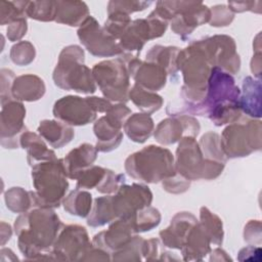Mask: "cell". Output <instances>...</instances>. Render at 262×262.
<instances>
[{
    "instance_id": "8fae6325",
    "label": "cell",
    "mask_w": 262,
    "mask_h": 262,
    "mask_svg": "<svg viewBox=\"0 0 262 262\" xmlns=\"http://www.w3.org/2000/svg\"><path fill=\"white\" fill-rule=\"evenodd\" d=\"M78 37L86 49L95 56L108 57L123 53L117 40L110 36L91 15L80 26Z\"/></svg>"
},
{
    "instance_id": "44dd1931",
    "label": "cell",
    "mask_w": 262,
    "mask_h": 262,
    "mask_svg": "<svg viewBox=\"0 0 262 262\" xmlns=\"http://www.w3.org/2000/svg\"><path fill=\"white\" fill-rule=\"evenodd\" d=\"M96 157V147L89 143H83L72 149L62 160L67 176L71 179H78L83 171L92 166Z\"/></svg>"
},
{
    "instance_id": "7dc6e473",
    "label": "cell",
    "mask_w": 262,
    "mask_h": 262,
    "mask_svg": "<svg viewBox=\"0 0 262 262\" xmlns=\"http://www.w3.org/2000/svg\"><path fill=\"white\" fill-rule=\"evenodd\" d=\"M27 18L17 20L11 25L8 26L7 28V38L14 42V41H18L19 39H21L26 33H27Z\"/></svg>"
},
{
    "instance_id": "7402d4cb",
    "label": "cell",
    "mask_w": 262,
    "mask_h": 262,
    "mask_svg": "<svg viewBox=\"0 0 262 262\" xmlns=\"http://www.w3.org/2000/svg\"><path fill=\"white\" fill-rule=\"evenodd\" d=\"M211 239L205 228L196 222L188 231L181 248L184 260H201L210 251Z\"/></svg>"
},
{
    "instance_id": "7bdbcfd3",
    "label": "cell",
    "mask_w": 262,
    "mask_h": 262,
    "mask_svg": "<svg viewBox=\"0 0 262 262\" xmlns=\"http://www.w3.org/2000/svg\"><path fill=\"white\" fill-rule=\"evenodd\" d=\"M130 114H131V111L125 104L120 103V104L112 105L111 108L106 112V115L104 116V118L111 125H113L118 129H121L124 126Z\"/></svg>"
},
{
    "instance_id": "5bb4252c",
    "label": "cell",
    "mask_w": 262,
    "mask_h": 262,
    "mask_svg": "<svg viewBox=\"0 0 262 262\" xmlns=\"http://www.w3.org/2000/svg\"><path fill=\"white\" fill-rule=\"evenodd\" d=\"M96 114L86 97L63 96L53 106L54 117L69 126L87 125L95 120Z\"/></svg>"
},
{
    "instance_id": "cb8c5ba5",
    "label": "cell",
    "mask_w": 262,
    "mask_h": 262,
    "mask_svg": "<svg viewBox=\"0 0 262 262\" xmlns=\"http://www.w3.org/2000/svg\"><path fill=\"white\" fill-rule=\"evenodd\" d=\"M19 145L23 148L27 149V159L29 165L31 166H34L38 163L56 159L55 152L47 147L45 142L42 140L41 136L28 130L20 135Z\"/></svg>"
},
{
    "instance_id": "5b68a950",
    "label": "cell",
    "mask_w": 262,
    "mask_h": 262,
    "mask_svg": "<svg viewBox=\"0 0 262 262\" xmlns=\"http://www.w3.org/2000/svg\"><path fill=\"white\" fill-rule=\"evenodd\" d=\"M84 51L80 46L71 45L62 49L53 72L56 86L80 93H93L96 84L92 71L84 62Z\"/></svg>"
},
{
    "instance_id": "d4e9b609",
    "label": "cell",
    "mask_w": 262,
    "mask_h": 262,
    "mask_svg": "<svg viewBox=\"0 0 262 262\" xmlns=\"http://www.w3.org/2000/svg\"><path fill=\"white\" fill-rule=\"evenodd\" d=\"M38 132L52 147L60 148L68 144L75 133L71 126L61 121L44 120L40 122Z\"/></svg>"
},
{
    "instance_id": "ffe728a7",
    "label": "cell",
    "mask_w": 262,
    "mask_h": 262,
    "mask_svg": "<svg viewBox=\"0 0 262 262\" xmlns=\"http://www.w3.org/2000/svg\"><path fill=\"white\" fill-rule=\"evenodd\" d=\"M198 222L196 218L188 212H179L171 220V224L160 232L166 247L181 250L190 228Z\"/></svg>"
},
{
    "instance_id": "d6a6232c",
    "label": "cell",
    "mask_w": 262,
    "mask_h": 262,
    "mask_svg": "<svg viewBox=\"0 0 262 262\" xmlns=\"http://www.w3.org/2000/svg\"><path fill=\"white\" fill-rule=\"evenodd\" d=\"M116 219L112 205V195L100 196L94 200V207L87 219V223L90 226L97 227L102 226Z\"/></svg>"
},
{
    "instance_id": "2e32d148",
    "label": "cell",
    "mask_w": 262,
    "mask_h": 262,
    "mask_svg": "<svg viewBox=\"0 0 262 262\" xmlns=\"http://www.w3.org/2000/svg\"><path fill=\"white\" fill-rule=\"evenodd\" d=\"M132 217L128 219L118 218L107 230L95 234L92 241L93 246L105 252L117 253L122 250L136 234Z\"/></svg>"
},
{
    "instance_id": "60d3db41",
    "label": "cell",
    "mask_w": 262,
    "mask_h": 262,
    "mask_svg": "<svg viewBox=\"0 0 262 262\" xmlns=\"http://www.w3.org/2000/svg\"><path fill=\"white\" fill-rule=\"evenodd\" d=\"M35 47L28 41H20L10 50V58L17 66H27L35 58Z\"/></svg>"
},
{
    "instance_id": "4dcf8cb0",
    "label": "cell",
    "mask_w": 262,
    "mask_h": 262,
    "mask_svg": "<svg viewBox=\"0 0 262 262\" xmlns=\"http://www.w3.org/2000/svg\"><path fill=\"white\" fill-rule=\"evenodd\" d=\"M129 98L144 114H152L161 108L163 99L157 93L143 89L138 85H134L129 92Z\"/></svg>"
},
{
    "instance_id": "603a6c76",
    "label": "cell",
    "mask_w": 262,
    "mask_h": 262,
    "mask_svg": "<svg viewBox=\"0 0 262 262\" xmlns=\"http://www.w3.org/2000/svg\"><path fill=\"white\" fill-rule=\"evenodd\" d=\"M45 93V84L41 78L35 75H21L15 77L11 94L14 100L35 101Z\"/></svg>"
},
{
    "instance_id": "ee69618b",
    "label": "cell",
    "mask_w": 262,
    "mask_h": 262,
    "mask_svg": "<svg viewBox=\"0 0 262 262\" xmlns=\"http://www.w3.org/2000/svg\"><path fill=\"white\" fill-rule=\"evenodd\" d=\"M210 11V25L213 27L228 26L234 17V13L226 5H215Z\"/></svg>"
},
{
    "instance_id": "52a82bcc",
    "label": "cell",
    "mask_w": 262,
    "mask_h": 262,
    "mask_svg": "<svg viewBox=\"0 0 262 262\" xmlns=\"http://www.w3.org/2000/svg\"><path fill=\"white\" fill-rule=\"evenodd\" d=\"M162 18L171 20L173 32L182 37L191 34L199 26L210 21L211 11L202 2L159 1L155 9Z\"/></svg>"
},
{
    "instance_id": "d6986e66",
    "label": "cell",
    "mask_w": 262,
    "mask_h": 262,
    "mask_svg": "<svg viewBox=\"0 0 262 262\" xmlns=\"http://www.w3.org/2000/svg\"><path fill=\"white\" fill-rule=\"evenodd\" d=\"M150 39H155L150 23L147 18L132 20L128 26L122 37L120 38L119 45L124 53L136 52L139 53L144 43Z\"/></svg>"
},
{
    "instance_id": "f1b7e54d",
    "label": "cell",
    "mask_w": 262,
    "mask_h": 262,
    "mask_svg": "<svg viewBox=\"0 0 262 262\" xmlns=\"http://www.w3.org/2000/svg\"><path fill=\"white\" fill-rule=\"evenodd\" d=\"M124 131L134 142L143 143L154 132V121L148 114H134L124 124Z\"/></svg>"
},
{
    "instance_id": "6da1fadb",
    "label": "cell",
    "mask_w": 262,
    "mask_h": 262,
    "mask_svg": "<svg viewBox=\"0 0 262 262\" xmlns=\"http://www.w3.org/2000/svg\"><path fill=\"white\" fill-rule=\"evenodd\" d=\"M63 224L51 208L37 207L23 213L14 222L18 248L29 259L53 247Z\"/></svg>"
},
{
    "instance_id": "30bf717a",
    "label": "cell",
    "mask_w": 262,
    "mask_h": 262,
    "mask_svg": "<svg viewBox=\"0 0 262 262\" xmlns=\"http://www.w3.org/2000/svg\"><path fill=\"white\" fill-rule=\"evenodd\" d=\"M194 42L204 52L210 66L217 67L228 74L238 72L241 59L235 51V43L232 38L216 35Z\"/></svg>"
},
{
    "instance_id": "74e56055",
    "label": "cell",
    "mask_w": 262,
    "mask_h": 262,
    "mask_svg": "<svg viewBox=\"0 0 262 262\" xmlns=\"http://www.w3.org/2000/svg\"><path fill=\"white\" fill-rule=\"evenodd\" d=\"M200 147L203 150V155L205 159L218 161V162H225L226 156L224 155L221 143H220V136L217 133L208 132L201 138Z\"/></svg>"
},
{
    "instance_id": "83f0119b",
    "label": "cell",
    "mask_w": 262,
    "mask_h": 262,
    "mask_svg": "<svg viewBox=\"0 0 262 262\" xmlns=\"http://www.w3.org/2000/svg\"><path fill=\"white\" fill-rule=\"evenodd\" d=\"M93 130L97 137L96 149L99 151H111L117 148L122 141L123 133L121 132V129L111 125L104 116L96 121Z\"/></svg>"
},
{
    "instance_id": "9c48e42d",
    "label": "cell",
    "mask_w": 262,
    "mask_h": 262,
    "mask_svg": "<svg viewBox=\"0 0 262 262\" xmlns=\"http://www.w3.org/2000/svg\"><path fill=\"white\" fill-rule=\"evenodd\" d=\"M222 150L226 158H241L261 149V122L247 124L233 123L227 126L220 137Z\"/></svg>"
},
{
    "instance_id": "7c38bea8",
    "label": "cell",
    "mask_w": 262,
    "mask_h": 262,
    "mask_svg": "<svg viewBox=\"0 0 262 262\" xmlns=\"http://www.w3.org/2000/svg\"><path fill=\"white\" fill-rule=\"evenodd\" d=\"M116 192L115 195H112L116 218H131L137 211L150 206L152 201L151 191L142 184H121Z\"/></svg>"
},
{
    "instance_id": "8d00e7d4",
    "label": "cell",
    "mask_w": 262,
    "mask_h": 262,
    "mask_svg": "<svg viewBox=\"0 0 262 262\" xmlns=\"http://www.w3.org/2000/svg\"><path fill=\"white\" fill-rule=\"evenodd\" d=\"M56 1H29L27 6V16L42 20H55L56 16Z\"/></svg>"
},
{
    "instance_id": "277c9868",
    "label": "cell",
    "mask_w": 262,
    "mask_h": 262,
    "mask_svg": "<svg viewBox=\"0 0 262 262\" xmlns=\"http://www.w3.org/2000/svg\"><path fill=\"white\" fill-rule=\"evenodd\" d=\"M125 169L130 177L147 183L163 181L176 173L171 151L156 145L130 155L125 161Z\"/></svg>"
},
{
    "instance_id": "484cf974",
    "label": "cell",
    "mask_w": 262,
    "mask_h": 262,
    "mask_svg": "<svg viewBox=\"0 0 262 262\" xmlns=\"http://www.w3.org/2000/svg\"><path fill=\"white\" fill-rule=\"evenodd\" d=\"M55 21L71 27L81 26L89 16L88 6L83 1H56Z\"/></svg>"
},
{
    "instance_id": "7a4b0ae2",
    "label": "cell",
    "mask_w": 262,
    "mask_h": 262,
    "mask_svg": "<svg viewBox=\"0 0 262 262\" xmlns=\"http://www.w3.org/2000/svg\"><path fill=\"white\" fill-rule=\"evenodd\" d=\"M241 91L234 79L217 67L211 69L204 100L196 115L207 116L216 126L235 123L241 117L238 99Z\"/></svg>"
},
{
    "instance_id": "e0dca14e",
    "label": "cell",
    "mask_w": 262,
    "mask_h": 262,
    "mask_svg": "<svg viewBox=\"0 0 262 262\" xmlns=\"http://www.w3.org/2000/svg\"><path fill=\"white\" fill-rule=\"evenodd\" d=\"M200 131L199 122L190 116L168 118L160 122L155 131V138L161 144H172L182 138V135L195 137Z\"/></svg>"
},
{
    "instance_id": "f546056e",
    "label": "cell",
    "mask_w": 262,
    "mask_h": 262,
    "mask_svg": "<svg viewBox=\"0 0 262 262\" xmlns=\"http://www.w3.org/2000/svg\"><path fill=\"white\" fill-rule=\"evenodd\" d=\"M179 51L180 50L177 47H164L156 45L146 53V60L161 66L166 70L167 74L174 75L178 71L176 59Z\"/></svg>"
},
{
    "instance_id": "e575fe53",
    "label": "cell",
    "mask_w": 262,
    "mask_h": 262,
    "mask_svg": "<svg viewBox=\"0 0 262 262\" xmlns=\"http://www.w3.org/2000/svg\"><path fill=\"white\" fill-rule=\"evenodd\" d=\"M29 1H1L0 17L1 25H11L17 20L27 18V6Z\"/></svg>"
},
{
    "instance_id": "ab89813d",
    "label": "cell",
    "mask_w": 262,
    "mask_h": 262,
    "mask_svg": "<svg viewBox=\"0 0 262 262\" xmlns=\"http://www.w3.org/2000/svg\"><path fill=\"white\" fill-rule=\"evenodd\" d=\"M107 170L108 169L92 165L91 167L83 171L81 175L78 177L77 188L91 189L95 187L97 189L102 183V181L104 180Z\"/></svg>"
},
{
    "instance_id": "ac0fdd59",
    "label": "cell",
    "mask_w": 262,
    "mask_h": 262,
    "mask_svg": "<svg viewBox=\"0 0 262 262\" xmlns=\"http://www.w3.org/2000/svg\"><path fill=\"white\" fill-rule=\"evenodd\" d=\"M127 69L129 75L135 80V84L143 89L155 92L166 84V70L155 62L141 61L134 57L130 59Z\"/></svg>"
},
{
    "instance_id": "f35d334b",
    "label": "cell",
    "mask_w": 262,
    "mask_h": 262,
    "mask_svg": "<svg viewBox=\"0 0 262 262\" xmlns=\"http://www.w3.org/2000/svg\"><path fill=\"white\" fill-rule=\"evenodd\" d=\"M134 228L136 233L151 230L154 227L158 226L161 221V214L158 209L150 206L139 210L132 217Z\"/></svg>"
},
{
    "instance_id": "d590c367",
    "label": "cell",
    "mask_w": 262,
    "mask_h": 262,
    "mask_svg": "<svg viewBox=\"0 0 262 262\" xmlns=\"http://www.w3.org/2000/svg\"><path fill=\"white\" fill-rule=\"evenodd\" d=\"M200 223L203 225L205 230L210 236L211 243L215 245L222 244L223 239V230H222V221L220 218L209 211L208 208L202 207L200 211Z\"/></svg>"
},
{
    "instance_id": "1f68e13d",
    "label": "cell",
    "mask_w": 262,
    "mask_h": 262,
    "mask_svg": "<svg viewBox=\"0 0 262 262\" xmlns=\"http://www.w3.org/2000/svg\"><path fill=\"white\" fill-rule=\"evenodd\" d=\"M91 196L88 191L76 188L63 200V208L71 215L87 217L91 211Z\"/></svg>"
},
{
    "instance_id": "9a60e30c",
    "label": "cell",
    "mask_w": 262,
    "mask_h": 262,
    "mask_svg": "<svg viewBox=\"0 0 262 262\" xmlns=\"http://www.w3.org/2000/svg\"><path fill=\"white\" fill-rule=\"evenodd\" d=\"M26 108L21 102L11 100L2 104L1 111V144L6 148L18 146L20 135L27 131L24 125Z\"/></svg>"
},
{
    "instance_id": "4316f807",
    "label": "cell",
    "mask_w": 262,
    "mask_h": 262,
    "mask_svg": "<svg viewBox=\"0 0 262 262\" xmlns=\"http://www.w3.org/2000/svg\"><path fill=\"white\" fill-rule=\"evenodd\" d=\"M261 83L260 80H254L252 77H247L243 82V95L239 96L238 104L241 111H244L248 116L254 118L261 117L260 107Z\"/></svg>"
},
{
    "instance_id": "3957f363",
    "label": "cell",
    "mask_w": 262,
    "mask_h": 262,
    "mask_svg": "<svg viewBox=\"0 0 262 262\" xmlns=\"http://www.w3.org/2000/svg\"><path fill=\"white\" fill-rule=\"evenodd\" d=\"M32 179L35 191H31L34 208L59 207L69 182L62 160L55 159L33 166Z\"/></svg>"
},
{
    "instance_id": "8992f818",
    "label": "cell",
    "mask_w": 262,
    "mask_h": 262,
    "mask_svg": "<svg viewBox=\"0 0 262 262\" xmlns=\"http://www.w3.org/2000/svg\"><path fill=\"white\" fill-rule=\"evenodd\" d=\"M224 169V163L205 159L200 144L192 136H184L176 150L175 170L188 180L214 179Z\"/></svg>"
},
{
    "instance_id": "b9f144b4",
    "label": "cell",
    "mask_w": 262,
    "mask_h": 262,
    "mask_svg": "<svg viewBox=\"0 0 262 262\" xmlns=\"http://www.w3.org/2000/svg\"><path fill=\"white\" fill-rule=\"evenodd\" d=\"M150 4V1H110L107 5V12L110 13L113 11H120L130 15V13L145 9Z\"/></svg>"
},
{
    "instance_id": "bcb514c9",
    "label": "cell",
    "mask_w": 262,
    "mask_h": 262,
    "mask_svg": "<svg viewBox=\"0 0 262 262\" xmlns=\"http://www.w3.org/2000/svg\"><path fill=\"white\" fill-rule=\"evenodd\" d=\"M15 76L12 71L8 69L1 70V103L5 104L8 101L14 100L11 94V88Z\"/></svg>"
},
{
    "instance_id": "ba28073f",
    "label": "cell",
    "mask_w": 262,
    "mask_h": 262,
    "mask_svg": "<svg viewBox=\"0 0 262 262\" xmlns=\"http://www.w3.org/2000/svg\"><path fill=\"white\" fill-rule=\"evenodd\" d=\"M94 81L108 100L126 102L129 99V72L122 58L108 59L94 64Z\"/></svg>"
},
{
    "instance_id": "f6af8a7d",
    "label": "cell",
    "mask_w": 262,
    "mask_h": 262,
    "mask_svg": "<svg viewBox=\"0 0 262 262\" xmlns=\"http://www.w3.org/2000/svg\"><path fill=\"white\" fill-rule=\"evenodd\" d=\"M189 184H190V180L184 178L177 172L173 176L163 180V187L165 188V190L171 193L184 192L188 189Z\"/></svg>"
},
{
    "instance_id": "c3c4849f",
    "label": "cell",
    "mask_w": 262,
    "mask_h": 262,
    "mask_svg": "<svg viewBox=\"0 0 262 262\" xmlns=\"http://www.w3.org/2000/svg\"><path fill=\"white\" fill-rule=\"evenodd\" d=\"M86 98H87L88 102L90 103V105L92 106V108L96 113H106L112 106V103L106 98L104 99V98L96 97V96H91V97L89 96Z\"/></svg>"
},
{
    "instance_id": "4fadbf2b",
    "label": "cell",
    "mask_w": 262,
    "mask_h": 262,
    "mask_svg": "<svg viewBox=\"0 0 262 262\" xmlns=\"http://www.w3.org/2000/svg\"><path fill=\"white\" fill-rule=\"evenodd\" d=\"M91 246L85 227L68 225L60 230L51 254L58 260H76L78 256L85 255Z\"/></svg>"
},
{
    "instance_id": "836d02e7",
    "label": "cell",
    "mask_w": 262,
    "mask_h": 262,
    "mask_svg": "<svg viewBox=\"0 0 262 262\" xmlns=\"http://www.w3.org/2000/svg\"><path fill=\"white\" fill-rule=\"evenodd\" d=\"M6 207L14 213H25L30 208H34L31 191H26L21 187H11L5 192Z\"/></svg>"
}]
</instances>
